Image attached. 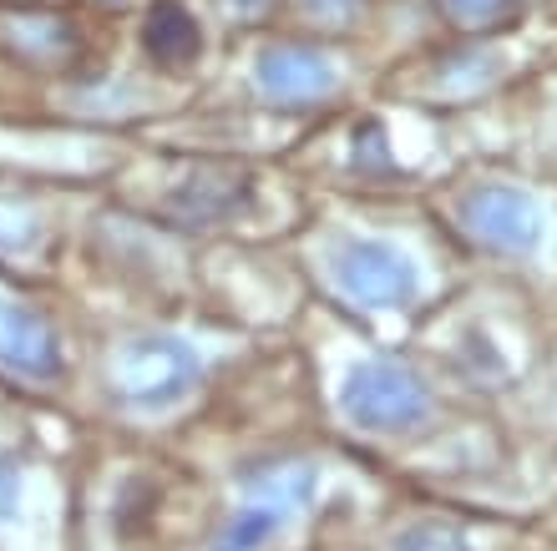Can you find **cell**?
Here are the masks:
<instances>
[{"label": "cell", "mask_w": 557, "mask_h": 551, "mask_svg": "<svg viewBox=\"0 0 557 551\" xmlns=\"http://www.w3.org/2000/svg\"><path fill=\"white\" fill-rule=\"evenodd\" d=\"M441 5L461 26H492V21H502V15L512 11V0H441Z\"/></svg>", "instance_id": "obj_4"}, {"label": "cell", "mask_w": 557, "mask_h": 551, "mask_svg": "<svg viewBox=\"0 0 557 551\" xmlns=\"http://www.w3.org/2000/svg\"><path fill=\"white\" fill-rule=\"evenodd\" d=\"M350 405H355V415H366V421H400V410L416 405V400H411V390H406V379L370 370V375L355 379Z\"/></svg>", "instance_id": "obj_3"}, {"label": "cell", "mask_w": 557, "mask_h": 551, "mask_svg": "<svg viewBox=\"0 0 557 551\" xmlns=\"http://www.w3.org/2000/svg\"><path fill=\"white\" fill-rule=\"evenodd\" d=\"M238 11H259V5H269V0H234Z\"/></svg>", "instance_id": "obj_5"}, {"label": "cell", "mask_w": 557, "mask_h": 551, "mask_svg": "<svg viewBox=\"0 0 557 551\" xmlns=\"http://www.w3.org/2000/svg\"><path fill=\"white\" fill-rule=\"evenodd\" d=\"M143 51L158 66H188L203 57V26L183 0H152L143 15Z\"/></svg>", "instance_id": "obj_2"}, {"label": "cell", "mask_w": 557, "mask_h": 551, "mask_svg": "<svg viewBox=\"0 0 557 551\" xmlns=\"http://www.w3.org/2000/svg\"><path fill=\"white\" fill-rule=\"evenodd\" d=\"M259 87L289 107L320 102V97L335 91V66L309 46H269L259 57Z\"/></svg>", "instance_id": "obj_1"}]
</instances>
